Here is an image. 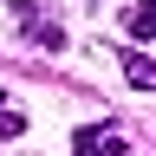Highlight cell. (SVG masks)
Returning a JSON list of instances; mask_svg holds the SVG:
<instances>
[{
  "label": "cell",
  "instance_id": "obj_4",
  "mask_svg": "<svg viewBox=\"0 0 156 156\" xmlns=\"http://www.w3.org/2000/svg\"><path fill=\"white\" fill-rule=\"evenodd\" d=\"M20 130H26V117H20V111H13V98L0 91V136H20Z\"/></svg>",
  "mask_w": 156,
  "mask_h": 156
},
{
  "label": "cell",
  "instance_id": "obj_3",
  "mask_svg": "<svg viewBox=\"0 0 156 156\" xmlns=\"http://www.w3.org/2000/svg\"><path fill=\"white\" fill-rule=\"evenodd\" d=\"M130 33L136 39H156V0H136L130 7Z\"/></svg>",
  "mask_w": 156,
  "mask_h": 156
},
{
  "label": "cell",
  "instance_id": "obj_1",
  "mask_svg": "<svg viewBox=\"0 0 156 156\" xmlns=\"http://www.w3.org/2000/svg\"><path fill=\"white\" fill-rule=\"evenodd\" d=\"M72 150H78V156H130V143H124V130H111V124H85Z\"/></svg>",
  "mask_w": 156,
  "mask_h": 156
},
{
  "label": "cell",
  "instance_id": "obj_2",
  "mask_svg": "<svg viewBox=\"0 0 156 156\" xmlns=\"http://www.w3.org/2000/svg\"><path fill=\"white\" fill-rule=\"evenodd\" d=\"M124 78H130L136 91H156V65H150L143 52H124Z\"/></svg>",
  "mask_w": 156,
  "mask_h": 156
}]
</instances>
